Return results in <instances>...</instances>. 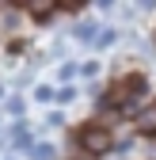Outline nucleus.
I'll list each match as a JSON object with an SVG mask.
<instances>
[{"label": "nucleus", "mask_w": 156, "mask_h": 160, "mask_svg": "<svg viewBox=\"0 0 156 160\" xmlns=\"http://www.w3.org/2000/svg\"><path fill=\"white\" fill-rule=\"evenodd\" d=\"M145 103H149V80H145V76H126L122 84H114V88L103 95V107L122 111L126 118H133Z\"/></svg>", "instance_id": "1"}, {"label": "nucleus", "mask_w": 156, "mask_h": 160, "mask_svg": "<svg viewBox=\"0 0 156 160\" xmlns=\"http://www.w3.org/2000/svg\"><path fill=\"white\" fill-rule=\"evenodd\" d=\"M76 145H80L88 156H103V152L114 149V133H110L107 122H88V126L76 130Z\"/></svg>", "instance_id": "2"}, {"label": "nucleus", "mask_w": 156, "mask_h": 160, "mask_svg": "<svg viewBox=\"0 0 156 160\" xmlns=\"http://www.w3.org/2000/svg\"><path fill=\"white\" fill-rule=\"evenodd\" d=\"M133 130L137 133H156V99H149V103L133 114Z\"/></svg>", "instance_id": "3"}, {"label": "nucleus", "mask_w": 156, "mask_h": 160, "mask_svg": "<svg viewBox=\"0 0 156 160\" xmlns=\"http://www.w3.org/2000/svg\"><path fill=\"white\" fill-rule=\"evenodd\" d=\"M8 141H12V149H23V152H27V149L34 145V133H31V126H27V122H15Z\"/></svg>", "instance_id": "4"}, {"label": "nucleus", "mask_w": 156, "mask_h": 160, "mask_svg": "<svg viewBox=\"0 0 156 160\" xmlns=\"http://www.w3.org/2000/svg\"><path fill=\"white\" fill-rule=\"evenodd\" d=\"M19 4H23V12H31V15H53L57 12V0H19Z\"/></svg>", "instance_id": "5"}, {"label": "nucleus", "mask_w": 156, "mask_h": 160, "mask_svg": "<svg viewBox=\"0 0 156 160\" xmlns=\"http://www.w3.org/2000/svg\"><path fill=\"white\" fill-rule=\"evenodd\" d=\"M95 34H99V27H95V23H88V19H84V23H76V27H72V38H76V42H91Z\"/></svg>", "instance_id": "6"}, {"label": "nucleus", "mask_w": 156, "mask_h": 160, "mask_svg": "<svg viewBox=\"0 0 156 160\" xmlns=\"http://www.w3.org/2000/svg\"><path fill=\"white\" fill-rule=\"evenodd\" d=\"M27 152H31L34 160H53V156H57V149H53L50 141H34V145H31Z\"/></svg>", "instance_id": "7"}, {"label": "nucleus", "mask_w": 156, "mask_h": 160, "mask_svg": "<svg viewBox=\"0 0 156 160\" xmlns=\"http://www.w3.org/2000/svg\"><path fill=\"white\" fill-rule=\"evenodd\" d=\"M114 42H118V31H114V27H107V31H99V34L91 38L95 50H107V46H114Z\"/></svg>", "instance_id": "8"}, {"label": "nucleus", "mask_w": 156, "mask_h": 160, "mask_svg": "<svg viewBox=\"0 0 156 160\" xmlns=\"http://www.w3.org/2000/svg\"><path fill=\"white\" fill-rule=\"evenodd\" d=\"M4 111H8L12 118H23V111H27V103H23V99H19V95H12L8 103H4Z\"/></svg>", "instance_id": "9"}, {"label": "nucleus", "mask_w": 156, "mask_h": 160, "mask_svg": "<svg viewBox=\"0 0 156 160\" xmlns=\"http://www.w3.org/2000/svg\"><path fill=\"white\" fill-rule=\"evenodd\" d=\"M34 99H38V103H53L57 92H53V88H34Z\"/></svg>", "instance_id": "10"}, {"label": "nucleus", "mask_w": 156, "mask_h": 160, "mask_svg": "<svg viewBox=\"0 0 156 160\" xmlns=\"http://www.w3.org/2000/svg\"><path fill=\"white\" fill-rule=\"evenodd\" d=\"M80 76L84 80H95V76H99V65H95V61H84L80 65Z\"/></svg>", "instance_id": "11"}, {"label": "nucleus", "mask_w": 156, "mask_h": 160, "mask_svg": "<svg viewBox=\"0 0 156 160\" xmlns=\"http://www.w3.org/2000/svg\"><path fill=\"white\" fill-rule=\"evenodd\" d=\"M80 76V65H61V80H76Z\"/></svg>", "instance_id": "12"}, {"label": "nucleus", "mask_w": 156, "mask_h": 160, "mask_svg": "<svg viewBox=\"0 0 156 160\" xmlns=\"http://www.w3.org/2000/svg\"><path fill=\"white\" fill-rule=\"evenodd\" d=\"M137 4H141V8H156V0H137Z\"/></svg>", "instance_id": "13"}, {"label": "nucleus", "mask_w": 156, "mask_h": 160, "mask_svg": "<svg viewBox=\"0 0 156 160\" xmlns=\"http://www.w3.org/2000/svg\"><path fill=\"white\" fill-rule=\"evenodd\" d=\"M95 4H99V8H110V4H114V0H95Z\"/></svg>", "instance_id": "14"}]
</instances>
